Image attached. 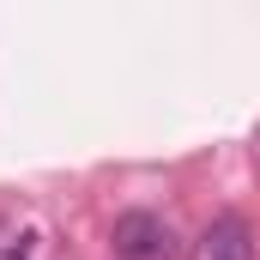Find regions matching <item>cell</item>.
<instances>
[{
    "mask_svg": "<svg viewBox=\"0 0 260 260\" xmlns=\"http://www.w3.org/2000/svg\"><path fill=\"white\" fill-rule=\"evenodd\" d=\"M182 242L157 212H121L115 218V260H176Z\"/></svg>",
    "mask_w": 260,
    "mask_h": 260,
    "instance_id": "1",
    "label": "cell"
},
{
    "mask_svg": "<svg viewBox=\"0 0 260 260\" xmlns=\"http://www.w3.org/2000/svg\"><path fill=\"white\" fill-rule=\"evenodd\" d=\"M200 260H254V236H248V224L236 218V212H224V218H212L206 230H200Z\"/></svg>",
    "mask_w": 260,
    "mask_h": 260,
    "instance_id": "2",
    "label": "cell"
},
{
    "mask_svg": "<svg viewBox=\"0 0 260 260\" xmlns=\"http://www.w3.org/2000/svg\"><path fill=\"white\" fill-rule=\"evenodd\" d=\"M37 254V230H0V260H30Z\"/></svg>",
    "mask_w": 260,
    "mask_h": 260,
    "instance_id": "3",
    "label": "cell"
},
{
    "mask_svg": "<svg viewBox=\"0 0 260 260\" xmlns=\"http://www.w3.org/2000/svg\"><path fill=\"white\" fill-rule=\"evenodd\" d=\"M254 157H260V127H254Z\"/></svg>",
    "mask_w": 260,
    "mask_h": 260,
    "instance_id": "4",
    "label": "cell"
}]
</instances>
